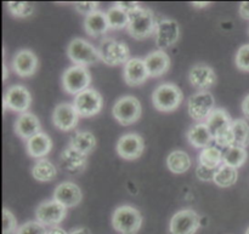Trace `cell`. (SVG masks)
I'll use <instances>...</instances> for the list:
<instances>
[{
  "label": "cell",
  "instance_id": "obj_1",
  "mask_svg": "<svg viewBox=\"0 0 249 234\" xmlns=\"http://www.w3.org/2000/svg\"><path fill=\"white\" fill-rule=\"evenodd\" d=\"M232 123L233 120L225 109H214L213 113L207 119L206 124L208 125L215 143L220 147L230 148L235 146Z\"/></svg>",
  "mask_w": 249,
  "mask_h": 234
},
{
  "label": "cell",
  "instance_id": "obj_2",
  "mask_svg": "<svg viewBox=\"0 0 249 234\" xmlns=\"http://www.w3.org/2000/svg\"><path fill=\"white\" fill-rule=\"evenodd\" d=\"M126 28L134 39L142 40L148 38L157 28L155 15L147 7L138 6L129 12V23Z\"/></svg>",
  "mask_w": 249,
  "mask_h": 234
},
{
  "label": "cell",
  "instance_id": "obj_3",
  "mask_svg": "<svg viewBox=\"0 0 249 234\" xmlns=\"http://www.w3.org/2000/svg\"><path fill=\"white\" fill-rule=\"evenodd\" d=\"M142 225L140 211L129 205H122L114 210L112 226L121 234H136Z\"/></svg>",
  "mask_w": 249,
  "mask_h": 234
},
{
  "label": "cell",
  "instance_id": "obj_4",
  "mask_svg": "<svg viewBox=\"0 0 249 234\" xmlns=\"http://www.w3.org/2000/svg\"><path fill=\"white\" fill-rule=\"evenodd\" d=\"M67 56L74 66L85 67L91 66L101 61L99 53V49L95 48L90 43H88L85 39L74 38L67 48Z\"/></svg>",
  "mask_w": 249,
  "mask_h": 234
},
{
  "label": "cell",
  "instance_id": "obj_5",
  "mask_svg": "<svg viewBox=\"0 0 249 234\" xmlns=\"http://www.w3.org/2000/svg\"><path fill=\"white\" fill-rule=\"evenodd\" d=\"M184 95L179 86L170 83L160 85L152 94V102L160 112H173L181 104Z\"/></svg>",
  "mask_w": 249,
  "mask_h": 234
},
{
  "label": "cell",
  "instance_id": "obj_6",
  "mask_svg": "<svg viewBox=\"0 0 249 234\" xmlns=\"http://www.w3.org/2000/svg\"><path fill=\"white\" fill-rule=\"evenodd\" d=\"M99 53L102 62L111 67L123 65L130 60L128 45L112 38H106L100 43Z\"/></svg>",
  "mask_w": 249,
  "mask_h": 234
},
{
  "label": "cell",
  "instance_id": "obj_7",
  "mask_svg": "<svg viewBox=\"0 0 249 234\" xmlns=\"http://www.w3.org/2000/svg\"><path fill=\"white\" fill-rule=\"evenodd\" d=\"M112 113L119 124L126 126L136 123L140 119L142 108L136 97L123 96L114 103Z\"/></svg>",
  "mask_w": 249,
  "mask_h": 234
},
{
  "label": "cell",
  "instance_id": "obj_8",
  "mask_svg": "<svg viewBox=\"0 0 249 234\" xmlns=\"http://www.w3.org/2000/svg\"><path fill=\"white\" fill-rule=\"evenodd\" d=\"M91 83V75L85 67L72 66L67 68L62 75V86L67 94L79 95L80 92L89 89Z\"/></svg>",
  "mask_w": 249,
  "mask_h": 234
},
{
  "label": "cell",
  "instance_id": "obj_9",
  "mask_svg": "<svg viewBox=\"0 0 249 234\" xmlns=\"http://www.w3.org/2000/svg\"><path fill=\"white\" fill-rule=\"evenodd\" d=\"M75 111L79 114V117H94L101 112L104 106V100L101 94L94 89H87L85 91L80 92L79 95L74 97Z\"/></svg>",
  "mask_w": 249,
  "mask_h": 234
},
{
  "label": "cell",
  "instance_id": "obj_10",
  "mask_svg": "<svg viewBox=\"0 0 249 234\" xmlns=\"http://www.w3.org/2000/svg\"><path fill=\"white\" fill-rule=\"evenodd\" d=\"M214 96L209 91H199L189 99L187 109L192 119L197 121L208 119L214 111Z\"/></svg>",
  "mask_w": 249,
  "mask_h": 234
},
{
  "label": "cell",
  "instance_id": "obj_11",
  "mask_svg": "<svg viewBox=\"0 0 249 234\" xmlns=\"http://www.w3.org/2000/svg\"><path fill=\"white\" fill-rule=\"evenodd\" d=\"M201 226V220L192 209H185L175 214L170 220V234H195Z\"/></svg>",
  "mask_w": 249,
  "mask_h": 234
},
{
  "label": "cell",
  "instance_id": "obj_12",
  "mask_svg": "<svg viewBox=\"0 0 249 234\" xmlns=\"http://www.w3.org/2000/svg\"><path fill=\"white\" fill-rule=\"evenodd\" d=\"M67 215V208L56 201H45L39 204L36 210V217L38 222L44 226H56L62 222Z\"/></svg>",
  "mask_w": 249,
  "mask_h": 234
},
{
  "label": "cell",
  "instance_id": "obj_13",
  "mask_svg": "<svg viewBox=\"0 0 249 234\" xmlns=\"http://www.w3.org/2000/svg\"><path fill=\"white\" fill-rule=\"evenodd\" d=\"M32 103L29 90L22 85H14L9 87L4 96V108H9L17 113H27Z\"/></svg>",
  "mask_w": 249,
  "mask_h": 234
},
{
  "label": "cell",
  "instance_id": "obj_14",
  "mask_svg": "<svg viewBox=\"0 0 249 234\" xmlns=\"http://www.w3.org/2000/svg\"><path fill=\"white\" fill-rule=\"evenodd\" d=\"M156 45L160 50L164 51L178 43L180 36V28L174 19H162L156 28Z\"/></svg>",
  "mask_w": 249,
  "mask_h": 234
},
{
  "label": "cell",
  "instance_id": "obj_15",
  "mask_svg": "<svg viewBox=\"0 0 249 234\" xmlns=\"http://www.w3.org/2000/svg\"><path fill=\"white\" fill-rule=\"evenodd\" d=\"M145 150L143 138L138 134H125L117 142V153L125 160H135L142 155Z\"/></svg>",
  "mask_w": 249,
  "mask_h": 234
},
{
  "label": "cell",
  "instance_id": "obj_16",
  "mask_svg": "<svg viewBox=\"0 0 249 234\" xmlns=\"http://www.w3.org/2000/svg\"><path fill=\"white\" fill-rule=\"evenodd\" d=\"M79 121V114L71 103H60L53 112V123L58 130L71 131L75 129Z\"/></svg>",
  "mask_w": 249,
  "mask_h": 234
},
{
  "label": "cell",
  "instance_id": "obj_17",
  "mask_svg": "<svg viewBox=\"0 0 249 234\" xmlns=\"http://www.w3.org/2000/svg\"><path fill=\"white\" fill-rule=\"evenodd\" d=\"M189 80L194 87L201 91H207L211 89L216 82V75L213 68L209 66L198 63L191 67L189 72Z\"/></svg>",
  "mask_w": 249,
  "mask_h": 234
},
{
  "label": "cell",
  "instance_id": "obj_18",
  "mask_svg": "<svg viewBox=\"0 0 249 234\" xmlns=\"http://www.w3.org/2000/svg\"><path fill=\"white\" fill-rule=\"evenodd\" d=\"M12 68L15 73L22 78L32 77L38 68V58L31 50H19L12 60Z\"/></svg>",
  "mask_w": 249,
  "mask_h": 234
},
{
  "label": "cell",
  "instance_id": "obj_19",
  "mask_svg": "<svg viewBox=\"0 0 249 234\" xmlns=\"http://www.w3.org/2000/svg\"><path fill=\"white\" fill-rule=\"evenodd\" d=\"M148 70L143 58H130L124 66V80L129 86H139L147 80Z\"/></svg>",
  "mask_w": 249,
  "mask_h": 234
},
{
  "label": "cell",
  "instance_id": "obj_20",
  "mask_svg": "<svg viewBox=\"0 0 249 234\" xmlns=\"http://www.w3.org/2000/svg\"><path fill=\"white\" fill-rule=\"evenodd\" d=\"M83 194L79 187L73 182H62L53 192V199L66 208H74L82 201Z\"/></svg>",
  "mask_w": 249,
  "mask_h": 234
},
{
  "label": "cell",
  "instance_id": "obj_21",
  "mask_svg": "<svg viewBox=\"0 0 249 234\" xmlns=\"http://www.w3.org/2000/svg\"><path fill=\"white\" fill-rule=\"evenodd\" d=\"M61 167L72 175H78L83 172L87 167L88 160L87 155L82 154V153L77 152L73 148L67 147L62 150L61 153Z\"/></svg>",
  "mask_w": 249,
  "mask_h": 234
},
{
  "label": "cell",
  "instance_id": "obj_22",
  "mask_svg": "<svg viewBox=\"0 0 249 234\" xmlns=\"http://www.w3.org/2000/svg\"><path fill=\"white\" fill-rule=\"evenodd\" d=\"M143 61H145L146 68L148 70V75L152 78L162 77L170 68V57L165 51L162 50H157L148 53L143 58Z\"/></svg>",
  "mask_w": 249,
  "mask_h": 234
},
{
  "label": "cell",
  "instance_id": "obj_23",
  "mask_svg": "<svg viewBox=\"0 0 249 234\" xmlns=\"http://www.w3.org/2000/svg\"><path fill=\"white\" fill-rule=\"evenodd\" d=\"M41 125L38 117L33 113H23L17 118L15 123V133L23 140L28 141L29 138L41 133Z\"/></svg>",
  "mask_w": 249,
  "mask_h": 234
},
{
  "label": "cell",
  "instance_id": "obj_24",
  "mask_svg": "<svg viewBox=\"0 0 249 234\" xmlns=\"http://www.w3.org/2000/svg\"><path fill=\"white\" fill-rule=\"evenodd\" d=\"M51 148H53V141L45 133L36 134L27 141V153L32 158L43 159L50 153Z\"/></svg>",
  "mask_w": 249,
  "mask_h": 234
},
{
  "label": "cell",
  "instance_id": "obj_25",
  "mask_svg": "<svg viewBox=\"0 0 249 234\" xmlns=\"http://www.w3.org/2000/svg\"><path fill=\"white\" fill-rule=\"evenodd\" d=\"M84 28L85 32L90 36H94V38H97V36L106 34L107 31L109 29V24L108 21H107L106 14L97 10V11L85 16Z\"/></svg>",
  "mask_w": 249,
  "mask_h": 234
},
{
  "label": "cell",
  "instance_id": "obj_26",
  "mask_svg": "<svg viewBox=\"0 0 249 234\" xmlns=\"http://www.w3.org/2000/svg\"><path fill=\"white\" fill-rule=\"evenodd\" d=\"M187 138L189 142L196 148H207L211 146V143L214 141L213 135L209 130L208 125L206 123L197 124L194 125L187 133Z\"/></svg>",
  "mask_w": 249,
  "mask_h": 234
},
{
  "label": "cell",
  "instance_id": "obj_27",
  "mask_svg": "<svg viewBox=\"0 0 249 234\" xmlns=\"http://www.w3.org/2000/svg\"><path fill=\"white\" fill-rule=\"evenodd\" d=\"M70 147L82 154L88 155L96 147V138L90 131H78L71 137Z\"/></svg>",
  "mask_w": 249,
  "mask_h": 234
},
{
  "label": "cell",
  "instance_id": "obj_28",
  "mask_svg": "<svg viewBox=\"0 0 249 234\" xmlns=\"http://www.w3.org/2000/svg\"><path fill=\"white\" fill-rule=\"evenodd\" d=\"M167 167L174 174H184L191 167V159L184 150H174L168 155Z\"/></svg>",
  "mask_w": 249,
  "mask_h": 234
},
{
  "label": "cell",
  "instance_id": "obj_29",
  "mask_svg": "<svg viewBox=\"0 0 249 234\" xmlns=\"http://www.w3.org/2000/svg\"><path fill=\"white\" fill-rule=\"evenodd\" d=\"M32 175L39 182H49L55 180L57 169L48 159H39L32 167Z\"/></svg>",
  "mask_w": 249,
  "mask_h": 234
},
{
  "label": "cell",
  "instance_id": "obj_30",
  "mask_svg": "<svg viewBox=\"0 0 249 234\" xmlns=\"http://www.w3.org/2000/svg\"><path fill=\"white\" fill-rule=\"evenodd\" d=\"M223 152L219 148L209 146L202 150L199 154V165H203L209 169H218L220 165H223Z\"/></svg>",
  "mask_w": 249,
  "mask_h": 234
},
{
  "label": "cell",
  "instance_id": "obj_31",
  "mask_svg": "<svg viewBox=\"0 0 249 234\" xmlns=\"http://www.w3.org/2000/svg\"><path fill=\"white\" fill-rule=\"evenodd\" d=\"M107 21H108L109 28L112 29H123L128 27L129 14L125 10L122 9L118 4L109 7L106 12Z\"/></svg>",
  "mask_w": 249,
  "mask_h": 234
},
{
  "label": "cell",
  "instance_id": "obj_32",
  "mask_svg": "<svg viewBox=\"0 0 249 234\" xmlns=\"http://www.w3.org/2000/svg\"><path fill=\"white\" fill-rule=\"evenodd\" d=\"M238 172L237 169L232 167H229V165L224 164L220 165L216 171L215 177H214V184H218L219 187H224V188H228V187L233 186L237 181Z\"/></svg>",
  "mask_w": 249,
  "mask_h": 234
},
{
  "label": "cell",
  "instance_id": "obj_33",
  "mask_svg": "<svg viewBox=\"0 0 249 234\" xmlns=\"http://www.w3.org/2000/svg\"><path fill=\"white\" fill-rule=\"evenodd\" d=\"M248 158V153L246 150V148L241 147H230L226 150V152L224 153L223 157V163L224 164L229 165V167H232L235 169L241 167L246 163Z\"/></svg>",
  "mask_w": 249,
  "mask_h": 234
},
{
  "label": "cell",
  "instance_id": "obj_34",
  "mask_svg": "<svg viewBox=\"0 0 249 234\" xmlns=\"http://www.w3.org/2000/svg\"><path fill=\"white\" fill-rule=\"evenodd\" d=\"M232 133L236 147L246 148L249 146V125L243 119H237L232 123Z\"/></svg>",
  "mask_w": 249,
  "mask_h": 234
},
{
  "label": "cell",
  "instance_id": "obj_35",
  "mask_svg": "<svg viewBox=\"0 0 249 234\" xmlns=\"http://www.w3.org/2000/svg\"><path fill=\"white\" fill-rule=\"evenodd\" d=\"M7 9L11 12L12 16L26 18V17L32 16V14L34 12V5L31 2L10 1L7 2Z\"/></svg>",
  "mask_w": 249,
  "mask_h": 234
},
{
  "label": "cell",
  "instance_id": "obj_36",
  "mask_svg": "<svg viewBox=\"0 0 249 234\" xmlns=\"http://www.w3.org/2000/svg\"><path fill=\"white\" fill-rule=\"evenodd\" d=\"M17 221L14 214L6 208L2 209V234H14L17 232Z\"/></svg>",
  "mask_w": 249,
  "mask_h": 234
},
{
  "label": "cell",
  "instance_id": "obj_37",
  "mask_svg": "<svg viewBox=\"0 0 249 234\" xmlns=\"http://www.w3.org/2000/svg\"><path fill=\"white\" fill-rule=\"evenodd\" d=\"M235 61L238 69L249 72V44H246L238 49Z\"/></svg>",
  "mask_w": 249,
  "mask_h": 234
},
{
  "label": "cell",
  "instance_id": "obj_38",
  "mask_svg": "<svg viewBox=\"0 0 249 234\" xmlns=\"http://www.w3.org/2000/svg\"><path fill=\"white\" fill-rule=\"evenodd\" d=\"M16 234H48L45 226L38 221H29L17 230Z\"/></svg>",
  "mask_w": 249,
  "mask_h": 234
},
{
  "label": "cell",
  "instance_id": "obj_39",
  "mask_svg": "<svg viewBox=\"0 0 249 234\" xmlns=\"http://www.w3.org/2000/svg\"><path fill=\"white\" fill-rule=\"evenodd\" d=\"M218 169H209V167H203V165H198V167H197L196 170L197 177H198L201 181H214V177H215Z\"/></svg>",
  "mask_w": 249,
  "mask_h": 234
},
{
  "label": "cell",
  "instance_id": "obj_40",
  "mask_svg": "<svg viewBox=\"0 0 249 234\" xmlns=\"http://www.w3.org/2000/svg\"><path fill=\"white\" fill-rule=\"evenodd\" d=\"M97 7H99V2H95V1H89V2L83 1V2H78V4H75V9H77V11H79L80 14L85 15V16L97 11Z\"/></svg>",
  "mask_w": 249,
  "mask_h": 234
},
{
  "label": "cell",
  "instance_id": "obj_41",
  "mask_svg": "<svg viewBox=\"0 0 249 234\" xmlns=\"http://www.w3.org/2000/svg\"><path fill=\"white\" fill-rule=\"evenodd\" d=\"M240 15L245 19H249V1L242 2V4H241Z\"/></svg>",
  "mask_w": 249,
  "mask_h": 234
},
{
  "label": "cell",
  "instance_id": "obj_42",
  "mask_svg": "<svg viewBox=\"0 0 249 234\" xmlns=\"http://www.w3.org/2000/svg\"><path fill=\"white\" fill-rule=\"evenodd\" d=\"M242 112H243V114H245L246 118L249 119V95H247V96L245 97V100H243Z\"/></svg>",
  "mask_w": 249,
  "mask_h": 234
},
{
  "label": "cell",
  "instance_id": "obj_43",
  "mask_svg": "<svg viewBox=\"0 0 249 234\" xmlns=\"http://www.w3.org/2000/svg\"><path fill=\"white\" fill-rule=\"evenodd\" d=\"M48 234H67V233H66L65 231L62 230V228H60V227H53V228H51L50 231H49Z\"/></svg>",
  "mask_w": 249,
  "mask_h": 234
},
{
  "label": "cell",
  "instance_id": "obj_44",
  "mask_svg": "<svg viewBox=\"0 0 249 234\" xmlns=\"http://www.w3.org/2000/svg\"><path fill=\"white\" fill-rule=\"evenodd\" d=\"M70 234H90V231L88 228H77V230L72 231Z\"/></svg>",
  "mask_w": 249,
  "mask_h": 234
},
{
  "label": "cell",
  "instance_id": "obj_45",
  "mask_svg": "<svg viewBox=\"0 0 249 234\" xmlns=\"http://www.w3.org/2000/svg\"><path fill=\"white\" fill-rule=\"evenodd\" d=\"M209 2H203V1H195L192 2V6L197 7V9H202V7H206L208 6Z\"/></svg>",
  "mask_w": 249,
  "mask_h": 234
},
{
  "label": "cell",
  "instance_id": "obj_46",
  "mask_svg": "<svg viewBox=\"0 0 249 234\" xmlns=\"http://www.w3.org/2000/svg\"><path fill=\"white\" fill-rule=\"evenodd\" d=\"M2 68H4V77H2V79H4V82L5 80H6V78H7V68H6V65H2Z\"/></svg>",
  "mask_w": 249,
  "mask_h": 234
},
{
  "label": "cell",
  "instance_id": "obj_47",
  "mask_svg": "<svg viewBox=\"0 0 249 234\" xmlns=\"http://www.w3.org/2000/svg\"><path fill=\"white\" fill-rule=\"evenodd\" d=\"M246 234H249V227H248V230H247V232H246Z\"/></svg>",
  "mask_w": 249,
  "mask_h": 234
}]
</instances>
